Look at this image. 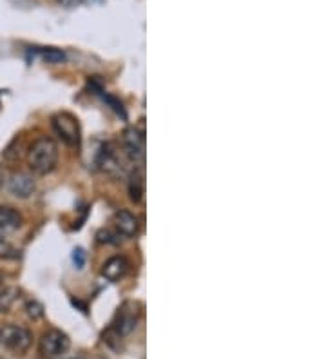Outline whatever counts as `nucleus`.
Instances as JSON below:
<instances>
[{
	"instance_id": "obj_8",
	"label": "nucleus",
	"mask_w": 326,
	"mask_h": 359,
	"mask_svg": "<svg viewBox=\"0 0 326 359\" xmlns=\"http://www.w3.org/2000/svg\"><path fill=\"white\" fill-rule=\"evenodd\" d=\"M129 267H131V263L127 262V258H124V256H113V258H109L104 263L101 276L115 283V281H120L122 278H125V274L129 272Z\"/></svg>"
},
{
	"instance_id": "obj_13",
	"label": "nucleus",
	"mask_w": 326,
	"mask_h": 359,
	"mask_svg": "<svg viewBox=\"0 0 326 359\" xmlns=\"http://www.w3.org/2000/svg\"><path fill=\"white\" fill-rule=\"evenodd\" d=\"M26 314H28L31 319H40L42 316H44V307H42L38 301L33 299V301H28V303H26Z\"/></svg>"
},
{
	"instance_id": "obj_9",
	"label": "nucleus",
	"mask_w": 326,
	"mask_h": 359,
	"mask_svg": "<svg viewBox=\"0 0 326 359\" xmlns=\"http://www.w3.org/2000/svg\"><path fill=\"white\" fill-rule=\"evenodd\" d=\"M124 145L127 149L129 157L133 158L134 161L142 160L143 149H145V140H143L142 131H138L136 127H129L124 133Z\"/></svg>"
},
{
	"instance_id": "obj_4",
	"label": "nucleus",
	"mask_w": 326,
	"mask_h": 359,
	"mask_svg": "<svg viewBox=\"0 0 326 359\" xmlns=\"http://www.w3.org/2000/svg\"><path fill=\"white\" fill-rule=\"evenodd\" d=\"M31 332L17 325H8L4 330H0V343H4L15 354H24L31 346Z\"/></svg>"
},
{
	"instance_id": "obj_6",
	"label": "nucleus",
	"mask_w": 326,
	"mask_h": 359,
	"mask_svg": "<svg viewBox=\"0 0 326 359\" xmlns=\"http://www.w3.org/2000/svg\"><path fill=\"white\" fill-rule=\"evenodd\" d=\"M35 189H37V184L29 173H13L8 178V191L17 198H29Z\"/></svg>"
},
{
	"instance_id": "obj_17",
	"label": "nucleus",
	"mask_w": 326,
	"mask_h": 359,
	"mask_svg": "<svg viewBox=\"0 0 326 359\" xmlns=\"http://www.w3.org/2000/svg\"><path fill=\"white\" fill-rule=\"evenodd\" d=\"M0 285H2V281H0Z\"/></svg>"
},
{
	"instance_id": "obj_7",
	"label": "nucleus",
	"mask_w": 326,
	"mask_h": 359,
	"mask_svg": "<svg viewBox=\"0 0 326 359\" xmlns=\"http://www.w3.org/2000/svg\"><path fill=\"white\" fill-rule=\"evenodd\" d=\"M22 225V216L20 212L13 207L2 205L0 207V239H6L15 230H19Z\"/></svg>"
},
{
	"instance_id": "obj_5",
	"label": "nucleus",
	"mask_w": 326,
	"mask_h": 359,
	"mask_svg": "<svg viewBox=\"0 0 326 359\" xmlns=\"http://www.w3.org/2000/svg\"><path fill=\"white\" fill-rule=\"evenodd\" d=\"M140 319V310L136 303H125L122 309L118 310V318L115 323V330L118 336H127L136 328Z\"/></svg>"
},
{
	"instance_id": "obj_1",
	"label": "nucleus",
	"mask_w": 326,
	"mask_h": 359,
	"mask_svg": "<svg viewBox=\"0 0 326 359\" xmlns=\"http://www.w3.org/2000/svg\"><path fill=\"white\" fill-rule=\"evenodd\" d=\"M58 163V145L49 136H40L33 142L28 151V166L35 175L46 176L56 169Z\"/></svg>"
},
{
	"instance_id": "obj_15",
	"label": "nucleus",
	"mask_w": 326,
	"mask_h": 359,
	"mask_svg": "<svg viewBox=\"0 0 326 359\" xmlns=\"http://www.w3.org/2000/svg\"><path fill=\"white\" fill-rule=\"evenodd\" d=\"M58 4L65 6V8H74V6H79L82 0H56Z\"/></svg>"
},
{
	"instance_id": "obj_12",
	"label": "nucleus",
	"mask_w": 326,
	"mask_h": 359,
	"mask_svg": "<svg viewBox=\"0 0 326 359\" xmlns=\"http://www.w3.org/2000/svg\"><path fill=\"white\" fill-rule=\"evenodd\" d=\"M42 58L46 60L47 64H60L65 60V55L56 47H47V49L42 51Z\"/></svg>"
},
{
	"instance_id": "obj_10",
	"label": "nucleus",
	"mask_w": 326,
	"mask_h": 359,
	"mask_svg": "<svg viewBox=\"0 0 326 359\" xmlns=\"http://www.w3.org/2000/svg\"><path fill=\"white\" fill-rule=\"evenodd\" d=\"M115 225H116V229H118L120 234L127 236V238H133V236L138 234L140 223H138V218L134 216L133 212H129V211L116 212Z\"/></svg>"
},
{
	"instance_id": "obj_2",
	"label": "nucleus",
	"mask_w": 326,
	"mask_h": 359,
	"mask_svg": "<svg viewBox=\"0 0 326 359\" xmlns=\"http://www.w3.org/2000/svg\"><path fill=\"white\" fill-rule=\"evenodd\" d=\"M51 125H53V131L56 133L62 142L70 147H79L80 145V124L79 118L71 113H56L53 118H51Z\"/></svg>"
},
{
	"instance_id": "obj_16",
	"label": "nucleus",
	"mask_w": 326,
	"mask_h": 359,
	"mask_svg": "<svg viewBox=\"0 0 326 359\" xmlns=\"http://www.w3.org/2000/svg\"><path fill=\"white\" fill-rule=\"evenodd\" d=\"M4 184V173H2V169H0V185Z\"/></svg>"
},
{
	"instance_id": "obj_11",
	"label": "nucleus",
	"mask_w": 326,
	"mask_h": 359,
	"mask_svg": "<svg viewBox=\"0 0 326 359\" xmlns=\"http://www.w3.org/2000/svg\"><path fill=\"white\" fill-rule=\"evenodd\" d=\"M143 175L142 173H136V175L131 178V184H129V196L134 203H140L143 198Z\"/></svg>"
},
{
	"instance_id": "obj_3",
	"label": "nucleus",
	"mask_w": 326,
	"mask_h": 359,
	"mask_svg": "<svg viewBox=\"0 0 326 359\" xmlns=\"http://www.w3.org/2000/svg\"><path fill=\"white\" fill-rule=\"evenodd\" d=\"M71 346V341L67 337V334H64L62 330H56V328H49L47 332H44L40 337V354L44 358H58V356L65 354Z\"/></svg>"
},
{
	"instance_id": "obj_14",
	"label": "nucleus",
	"mask_w": 326,
	"mask_h": 359,
	"mask_svg": "<svg viewBox=\"0 0 326 359\" xmlns=\"http://www.w3.org/2000/svg\"><path fill=\"white\" fill-rule=\"evenodd\" d=\"M73 260H74V263L79 265V267H82V265H83V250H82V249H76V250H74Z\"/></svg>"
}]
</instances>
